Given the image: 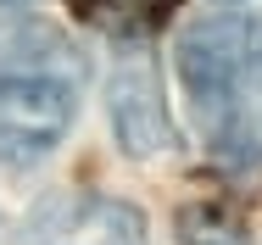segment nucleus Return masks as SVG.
Segmentation results:
<instances>
[{"instance_id":"7ed1b4c3","label":"nucleus","mask_w":262,"mask_h":245,"mask_svg":"<svg viewBox=\"0 0 262 245\" xmlns=\"http://www.w3.org/2000/svg\"><path fill=\"white\" fill-rule=\"evenodd\" d=\"M112 123L128 156H157L173 145V123H167V100H162V78L151 67V56L117 61L112 78Z\"/></svg>"},{"instance_id":"f03ea898","label":"nucleus","mask_w":262,"mask_h":245,"mask_svg":"<svg viewBox=\"0 0 262 245\" xmlns=\"http://www.w3.org/2000/svg\"><path fill=\"white\" fill-rule=\"evenodd\" d=\"M61 67H73V61H61ZM61 67H51L45 56L6 61V73H0V162H11V167L39 162L73 128L78 90Z\"/></svg>"},{"instance_id":"423d86ee","label":"nucleus","mask_w":262,"mask_h":245,"mask_svg":"<svg viewBox=\"0 0 262 245\" xmlns=\"http://www.w3.org/2000/svg\"><path fill=\"white\" fill-rule=\"evenodd\" d=\"M201 212L212 217V229L201 223V217H195V206H190V212L179 217V234H184L190 245H246V229H240L234 217H223L217 206H201Z\"/></svg>"},{"instance_id":"0eeeda50","label":"nucleus","mask_w":262,"mask_h":245,"mask_svg":"<svg viewBox=\"0 0 262 245\" xmlns=\"http://www.w3.org/2000/svg\"><path fill=\"white\" fill-rule=\"evenodd\" d=\"M0 6H17V0H0Z\"/></svg>"},{"instance_id":"39448f33","label":"nucleus","mask_w":262,"mask_h":245,"mask_svg":"<svg viewBox=\"0 0 262 245\" xmlns=\"http://www.w3.org/2000/svg\"><path fill=\"white\" fill-rule=\"evenodd\" d=\"M78 23L101 28V34H117V39H134V34H151L173 17L179 0H67Z\"/></svg>"},{"instance_id":"20e7f679","label":"nucleus","mask_w":262,"mask_h":245,"mask_svg":"<svg viewBox=\"0 0 262 245\" xmlns=\"http://www.w3.org/2000/svg\"><path fill=\"white\" fill-rule=\"evenodd\" d=\"M39 245H145V223L123 201L78 195V201H56L39 217Z\"/></svg>"},{"instance_id":"f257e3e1","label":"nucleus","mask_w":262,"mask_h":245,"mask_svg":"<svg viewBox=\"0 0 262 245\" xmlns=\"http://www.w3.org/2000/svg\"><path fill=\"white\" fill-rule=\"evenodd\" d=\"M179 84L207 150L246 173L262 162V34L251 17H201L179 39Z\"/></svg>"}]
</instances>
